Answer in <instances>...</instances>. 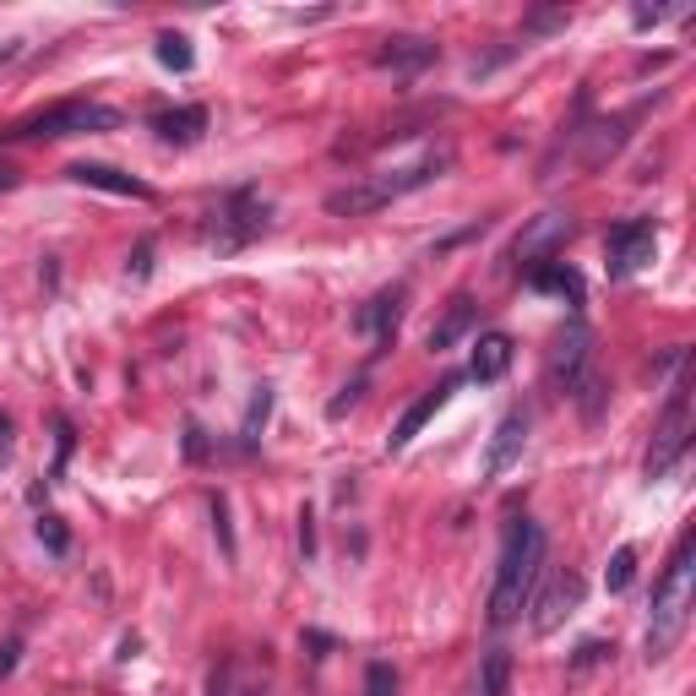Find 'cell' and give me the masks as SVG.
Returning a JSON list of instances; mask_svg holds the SVG:
<instances>
[{"label": "cell", "instance_id": "1", "mask_svg": "<svg viewBox=\"0 0 696 696\" xmlns=\"http://www.w3.org/2000/svg\"><path fill=\"white\" fill-rule=\"evenodd\" d=\"M544 567V528L517 517L501 539V567H496V588H490V626H511L517 610L528 604L533 582Z\"/></svg>", "mask_w": 696, "mask_h": 696}, {"label": "cell", "instance_id": "2", "mask_svg": "<svg viewBox=\"0 0 696 696\" xmlns=\"http://www.w3.org/2000/svg\"><path fill=\"white\" fill-rule=\"evenodd\" d=\"M692 604H696V567H692V533L675 544V561L664 571V582L653 588V621H647V664H664L681 636L692 626Z\"/></svg>", "mask_w": 696, "mask_h": 696}, {"label": "cell", "instance_id": "3", "mask_svg": "<svg viewBox=\"0 0 696 696\" xmlns=\"http://www.w3.org/2000/svg\"><path fill=\"white\" fill-rule=\"evenodd\" d=\"M442 169H446V153H425V158H414V164H403V169L371 175L365 186L332 190V196H326V212H349V218H360V212H381L386 201H397V196H408V190L430 186Z\"/></svg>", "mask_w": 696, "mask_h": 696}, {"label": "cell", "instance_id": "4", "mask_svg": "<svg viewBox=\"0 0 696 696\" xmlns=\"http://www.w3.org/2000/svg\"><path fill=\"white\" fill-rule=\"evenodd\" d=\"M121 126V115L110 110V104H93V98H65V104H50V110H39V115H28V121H17V126L6 131L11 142H61V136H82V131H110Z\"/></svg>", "mask_w": 696, "mask_h": 696}, {"label": "cell", "instance_id": "5", "mask_svg": "<svg viewBox=\"0 0 696 696\" xmlns=\"http://www.w3.org/2000/svg\"><path fill=\"white\" fill-rule=\"evenodd\" d=\"M686 446H692V376H681L675 392H669V408H664L653 446H647V479H664Z\"/></svg>", "mask_w": 696, "mask_h": 696}, {"label": "cell", "instance_id": "6", "mask_svg": "<svg viewBox=\"0 0 696 696\" xmlns=\"http://www.w3.org/2000/svg\"><path fill=\"white\" fill-rule=\"evenodd\" d=\"M267 212L272 207L256 190H229L224 207H218V251H240L256 235H267Z\"/></svg>", "mask_w": 696, "mask_h": 696}, {"label": "cell", "instance_id": "7", "mask_svg": "<svg viewBox=\"0 0 696 696\" xmlns=\"http://www.w3.org/2000/svg\"><path fill=\"white\" fill-rule=\"evenodd\" d=\"M653 251H658V229H653L647 218H626V224H615L610 240H604V256H610V272H615V278L642 272V267L653 261Z\"/></svg>", "mask_w": 696, "mask_h": 696}, {"label": "cell", "instance_id": "8", "mask_svg": "<svg viewBox=\"0 0 696 696\" xmlns=\"http://www.w3.org/2000/svg\"><path fill=\"white\" fill-rule=\"evenodd\" d=\"M571 240V212H539L517 240H511V261L517 267H539V261H555V251Z\"/></svg>", "mask_w": 696, "mask_h": 696}, {"label": "cell", "instance_id": "9", "mask_svg": "<svg viewBox=\"0 0 696 696\" xmlns=\"http://www.w3.org/2000/svg\"><path fill=\"white\" fill-rule=\"evenodd\" d=\"M588 360H593V332L582 321H567L555 332V349H550V376L567 386V397H571V386L588 376Z\"/></svg>", "mask_w": 696, "mask_h": 696}, {"label": "cell", "instance_id": "10", "mask_svg": "<svg viewBox=\"0 0 696 696\" xmlns=\"http://www.w3.org/2000/svg\"><path fill=\"white\" fill-rule=\"evenodd\" d=\"M451 392H457V381H442V386H430L419 403H408V408H403V419H397V425H392V436H386V451H403V446L414 442V436H419V430L442 414L446 403H451Z\"/></svg>", "mask_w": 696, "mask_h": 696}, {"label": "cell", "instance_id": "11", "mask_svg": "<svg viewBox=\"0 0 696 696\" xmlns=\"http://www.w3.org/2000/svg\"><path fill=\"white\" fill-rule=\"evenodd\" d=\"M442 61V44L436 39H419V33H397V39H381L376 65L381 71H425V65Z\"/></svg>", "mask_w": 696, "mask_h": 696}, {"label": "cell", "instance_id": "12", "mask_svg": "<svg viewBox=\"0 0 696 696\" xmlns=\"http://www.w3.org/2000/svg\"><path fill=\"white\" fill-rule=\"evenodd\" d=\"M576 599H582V576H576V571H555V576H550V588H544V599H539L533 632L550 636L571 615V610H576Z\"/></svg>", "mask_w": 696, "mask_h": 696}, {"label": "cell", "instance_id": "13", "mask_svg": "<svg viewBox=\"0 0 696 696\" xmlns=\"http://www.w3.org/2000/svg\"><path fill=\"white\" fill-rule=\"evenodd\" d=\"M397 321H403V289H381L371 305H360L354 326L376 337V349H392L397 343Z\"/></svg>", "mask_w": 696, "mask_h": 696}, {"label": "cell", "instance_id": "14", "mask_svg": "<svg viewBox=\"0 0 696 696\" xmlns=\"http://www.w3.org/2000/svg\"><path fill=\"white\" fill-rule=\"evenodd\" d=\"M479 321V305H474V294H451L446 300V311H442V321L430 326V337H425V349L430 354H446L457 337H468V326Z\"/></svg>", "mask_w": 696, "mask_h": 696}, {"label": "cell", "instance_id": "15", "mask_svg": "<svg viewBox=\"0 0 696 696\" xmlns=\"http://www.w3.org/2000/svg\"><path fill=\"white\" fill-rule=\"evenodd\" d=\"M522 446H528V414H522V408H511L507 419L496 425L490 451H485V474H507L511 463L522 457Z\"/></svg>", "mask_w": 696, "mask_h": 696}, {"label": "cell", "instance_id": "16", "mask_svg": "<svg viewBox=\"0 0 696 696\" xmlns=\"http://www.w3.org/2000/svg\"><path fill=\"white\" fill-rule=\"evenodd\" d=\"M65 175H71L76 186H93V190H110V196H136V201H153V186L131 180V175L110 169V164H71Z\"/></svg>", "mask_w": 696, "mask_h": 696}, {"label": "cell", "instance_id": "17", "mask_svg": "<svg viewBox=\"0 0 696 696\" xmlns=\"http://www.w3.org/2000/svg\"><path fill=\"white\" fill-rule=\"evenodd\" d=\"M511 354H517V343H511L507 332H485V337H479V349H474L468 376H474V381H501L511 371Z\"/></svg>", "mask_w": 696, "mask_h": 696}, {"label": "cell", "instance_id": "18", "mask_svg": "<svg viewBox=\"0 0 696 696\" xmlns=\"http://www.w3.org/2000/svg\"><path fill=\"white\" fill-rule=\"evenodd\" d=\"M153 131H158V142H175V147H190V142H201V131H207V110H164V115H153Z\"/></svg>", "mask_w": 696, "mask_h": 696}, {"label": "cell", "instance_id": "19", "mask_svg": "<svg viewBox=\"0 0 696 696\" xmlns=\"http://www.w3.org/2000/svg\"><path fill=\"white\" fill-rule=\"evenodd\" d=\"M528 283L533 289H544V294H561L567 305H582V278H576V267H567V261H539L533 272H528Z\"/></svg>", "mask_w": 696, "mask_h": 696}, {"label": "cell", "instance_id": "20", "mask_svg": "<svg viewBox=\"0 0 696 696\" xmlns=\"http://www.w3.org/2000/svg\"><path fill=\"white\" fill-rule=\"evenodd\" d=\"M485 696H511V653L507 647H490L485 653Z\"/></svg>", "mask_w": 696, "mask_h": 696}, {"label": "cell", "instance_id": "21", "mask_svg": "<svg viewBox=\"0 0 696 696\" xmlns=\"http://www.w3.org/2000/svg\"><path fill=\"white\" fill-rule=\"evenodd\" d=\"M632 576H636V550L632 544H621V550L610 555V567H604V588H610V593H626Z\"/></svg>", "mask_w": 696, "mask_h": 696}, {"label": "cell", "instance_id": "22", "mask_svg": "<svg viewBox=\"0 0 696 696\" xmlns=\"http://www.w3.org/2000/svg\"><path fill=\"white\" fill-rule=\"evenodd\" d=\"M158 61L169 65V71H190V65H196L190 39H180V33H158Z\"/></svg>", "mask_w": 696, "mask_h": 696}, {"label": "cell", "instance_id": "23", "mask_svg": "<svg viewBox=\"0 0 696 696\" xmlns=\"http://www.w3.org/2000/svg\"><path fill=\"white\" fill-rule=\"evenodd\" d=\"M39 539H44L50 555H65V550H71V533H65L61 517H39Z\"/></svg>", "mask_w": 696, "mask_h": 696}, {"label": "cell", "instance_id": "24", "mask_svg": "<svg viewBox=\"0 0 696 696\" xmlns=\"http://www.w3.org/2000/svg\"><path fill=\"white\" fill-rule=\"evenodd\" d=\"M365 696H397V669L392 664H371L365 669Z\"/></svg>", "mask_w": 696, "mask_h": 696}, {"label": "cell", "instance_id": "25", "mask_svg": "<svg viewBox=\"0 0 696 696\" xmlns=\"http://www.w3.org/2000/svg\"><path fill=\"white\" fill-rule=\"evenodd\" d=\"M267 408H272V386H256L251 397V414H246V442L256 436V425H267Z\"/></svg>", "mask_w": 696, "mask_h": 696}, {"label": "cell", "instance_id": "26", "mask_svg": "<svg viewBox=\"0 0 696 696\" xmlns=\"http://www.w3.org/2000/svg\"><path fill=\"white\" fill-rule=\"evenodd\" d=\"M212 528H218V544H224V555H235V533H229V501H224V496H212Z\"/></svg>", "mask_w": 696, "mask_h": 696}, {"label": "cell", "instance_id": "27", "mask_svg": "<svg viewBox=\"0 0 696 696\" xmlns=\"http://www.w3.org/2000/svg\"><path fill=\"white\" fill-rule=\"evenodd\" d=\"M610 653H615V647H604V642H588V647L576 653V669H582V664H599V658H610Z\"/></svg>", "mask_w": 696, "mask_h": 696}, {"label": "cell", "instance_id": "28", "mask_svg": "<svg viewBox=\"0 0 696 696\" xmlns=\"http://www.w3.org/2000/svg\"><path fill=\"white\" fill-rule=\"evenodd\" d=\"M17 653H22V642L11 636V642H6V653H0V675H11V664H17Z\"/></svg>", "mask_w": 696, "mask_h": 696}, {"label": "cell", "instance_id": "29", "mask_svg": "<svg viewBox=\"0 0 696 696\" xmlns=\"http://www.w3.org/2000/svg\"><path fill=\"white\" fill-rule=\"evenodd\" d=\"M11 457V414H0V463Z\"/></svg>", "mask_w": 696, "mask_h": 696}, {"label": "cell", "instance_id": "30", "mask_svg": "<svg viewBox=\"0 0 696 696\" xmlns=\"http://www.w3.org/2000/svg\"><path fill=\"white\" fill-rule=\"evenodd\" d=\"M11 186H17V175H11V169L0 164V190H11Z\"/></svg>", "mask_w": 696, "mask_h": 696}]
</instances>
